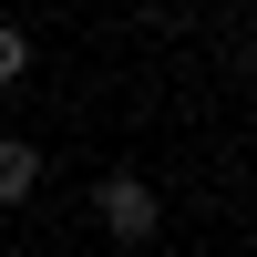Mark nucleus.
Listing matches in <instances>:
<instances>
[{
    "label": "nucleus",
    "instance_id": "obj_1",
    "mask_svg": "<svg viewBox=\"0 0 257 257\" xmlns=\"http://www.w3.org/2000/svg\"><path fill=\"white\" fill-rule=\"evenodd\" d=\"M93 226H103L113 247H155V237H165V196H155L144 175H93Z\"/></svg>",
    "mask_w": 257,
    "mask_h": 257
},
{
    "label": "nucleus",
    "instance_id": "obj_2",
    "mask_svg": "<svg viewBox=\"0 0 257 257\" xmlns=\"http://www.w3.org/2000/svg\"><path fill=\"white\" fill-rule=\"evenodd\" d=\"M31 196H41V144L0 134V206H31Z\"/></svg>",
    "mask_w": 257,
    "mask_h": 257
},
{
    "label": "nucleus",
    "instance_id": "obj_3",
    "mask_svg": "<svg viewBox=\"0 0 257 257\" xmlns=\"http://www.w3.org/2000/svg\"><path fill=\"white\" fill-rule=\"evenodd\" d=\"M11 82H31V31L0 21V93H11Z\"/></svg>",
    "mask_w": 257,
    "mask_h": 257
},
{
    "label": "nucleus",
    "instance_id": "obj_4",
    "mask_svg": "<svg viewBox=\"0 0 257 257\" xmlns=\"http://www.w3.org/2000/svg\"><path fill=\"white\" fill-rule=\"evenodd\" d=\"M155 11H165V0H155Z\"/></svg>",
    "mask_w": 257,
    "mask_h": 257
}]
</instances>
